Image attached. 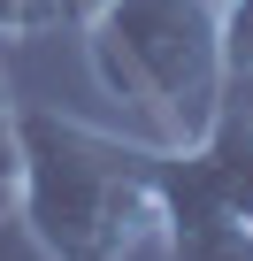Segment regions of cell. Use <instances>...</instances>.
I'll use <instances>...</instances> for the list:
<instances>
[{
    "instance_id": "cell-1",
    "label": "cell",
    "mask_w": 253,
    "mask_h": 261,
    "mask_svg": "<svg viewBox=\"0 0 253 261\" xmlns=\"http://www.w3.org/2000/svg\"><path fill=\"white\" fill-rule=\"evenodd\" d=\"M23 115V185L16 223L46 261H131L146 238H161V146L92 130L62 108H16Z\"/></svg>"
},
{
    "instance_id": "cell-5",
    "label": "cell",
    "mask_w": 253,
    "mask_h": 261,
    "mask_svg": "<svg viewBox=\"0 0 253 261\" xmlns=\"http://www.w3.org/2000/svg\"><path fill=\"white\" fill-rule=\"evenodd\" d=\"M222 16V62H230V85L253 77V0H215Z\"/></svg>"
},
{
    "instance_id": "cell-8",
    "label": "cell",
    "mask_w": 253,
    "mask_h": 261,
    "mask_svg": "<svg viewBox=\"0 0 253 261\" xmlns=\"http://www.w3.org/2000/svg\"><path fill=\"white\" fill-rule=\"evenodd\" d=\"M0 223H16V192H0Z\"/></svg>"
},
{
    "instance_id": "cell-7",
    "label": "cell",
    "mask_w": 253,
    "mask_h": 261,
    "mask_svg": "<svg viewBox=\"0 0 253 261\" xmlns=\"http://www.w3.org/2000/svg\"><path fill=\"white\" fill-rule=\"evenodd\" d=\"M8 46V39H0ZM0 108H16V85H8V54H0Z\"/></svg>"
},
{
    "instance_id": "cell-3",
    "label": "cell",
    "mask_w": 253,
    "mask_h": 261,
    "mask_svg": "<svg viewBox=\"0 0 253 261\" xmlns=\"http://www.w3.org/2000/svg\"><path fill=\"white\" fill-rule=\"evenodd\" d=\"M161 169L184 177L192 192L238 207V215L253 223V115H245V108H222V123L207 130L200 146H161Z\"/></svg>"
},
{
    "instance_id": "cell-6",
    "label": "cell",
    "mask_w": 253,
    "mask_h": 261,
    "mask_svg": "<svg viewBox=\"0 0 253 261\" xmlns=\"http://www.w3.org/2000/svg\"><path fill=\"white\" fill-rule=\"evenodd\" d=\"M16 185H23V115L0 108V192H16Z\"/></svg>"
},
{
    "instance_id": "cell-2",
    "label": "cell",
    "mask_w": 253,
    "mask_h": 261,
    "mask_svg": "<svg viewBox=\"0 0 253 261\" xmlns=\"http://www.w3.org/2000/svg\"><path fill=\"white\" fill-rule=\"evenodd\" d=\"M77 31L100 92L131 108L154 146H200L222 123L230 62L215 0H100Z\"/></svg>"
},
{
    "instance_id": "cell-4",
    "label": "cell",
    "mask_w": 253,
    "mask_h": 261,
    "mask_svg": "<svg viewBox=\"0 0 253 261\" xmlns=\"http://www.w3.org/2000/svg\"><path fill=\"white\" fill-rule=\"evenodd\" d=\"M62 23H77L69 0H0V39H46Z\"/></svg>"
},
{
    "instance_id": "cell-9",
    "label": "cell",
    "mask_w": 253,
    "mask_h": 261,
    "mask_svg": "<svg viewBox=\"0 0 253 261\" xmlns=\"http://www.w3.org/2000/svg\"><path fill=\"white\" fill-rule=\"evenodd\" d=\"M92 8H100V0H69V16H77V23H85V16H92Z\"/></svg>"
}]
</instances>
